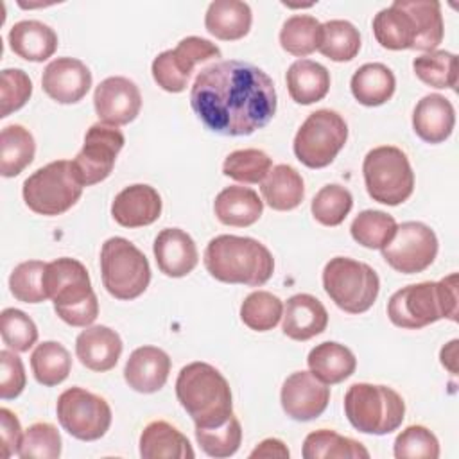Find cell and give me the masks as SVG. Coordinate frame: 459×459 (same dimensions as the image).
<instances>
[{"instance_id":"cell-1","label":"cell","mask_w":459,"mask_h":459,"mask_svg":"<svg viewBox=\"0 0 459 459\" xmlns=\"http://www.w3.org/2000/svg\"><path fill=\"white\" fill-rule=\"evenodd\" d=\"M273 79L256 65L238 59L215 61L194 79L190 106L197 118L222 136H249L276 113Z\"/></svg>"},{"instance_id":"cell-2","label":"cell","mask_w":459,"mask_h":459,"mask_svg":"<svg viewBox=\"0 0 459 459\" xmlns=\"http://www.w3.org/2000/svg\"><path fill=\"white\" fill-rule=\"evenodd\" d=\"M204 267L222 283L260 287L273 276L274 258L256 238L217 235L204 249Z\"/></svg>"},{"instance_id":"cell-3","label":"cell","mask_w":459,"mask_h":459,"mask_svg":"<svg viewBox=\"0 0 459 459\" xmlns=\"http://www.w3.org/2000/svg\"><path fill=\"white\" fill-rule=\"evenodd\" d=\"M176 396L195 429L217 427L233 416L230 384L208 362H190L181 368L176 378Z\"/></svg>"},{"instance_id":"cell-4","label":"cell","mask_w":459,"mask_h":459,"mask_svg":"<svg viewBox=\"0 0 459 459\" xmlns=\"http://www.w3.org/2000/svg\"><path fill=\"white\" fill-rule=\"evenodd\" d=\"M457 273L439 281H421L396 290L387 301V316L398 328L420 330L443 317L457 321Z\"/></svg>"},{"instance_id":"cell-5","label":"cell","mask_w":459,"mask_h":459,"mask_svg":"<svg viewBox=\"0 0 459 459\" xmlns=\"http://www.w3.org/2000/svg\"><path fill=\"white\" fill-rule=\"evenodd\" d=\"M47 299L70 326H90L99 316V299L91 289L88 269L75 258L61 256L47 264L43 273Z\"/></svg>"},{"instance_id":"cell-6","label":"cell","mask_w":459,"mask_h":459,"mask_svg":"<svg viewBox=\"0 0 459 459\" xmlns=\"http://www.w3.org/2000/svg\"><path fill=\"white\" fill-rule=\"evenodd\" d=\"M344 414L355 430L384 436L402 425L405 402L387 385L359 382L344 394Z\"/></svg>"},{"instance_id":"cell-7","label":"cell","mask_w":459,"mask_h":459,"mask_svg":"<svg viewBox=\"0 0 459 459\" xmlns=\"http://www.w3.org/2000/svg\"><path fill=\"white\" fill-rule=\"evenodd\" d=\"M72 161L57 160L32 172L22 186V195L29 210L38 215H61L68 212L82 194Z\"/></svg>"},{"instance_id":"cell-8","label":"cell","mask_w":459,"mask_h":459,"mask_svg":"<svg viewBox=\"0 0 459 459\" xmlns=\"http://www.w3.org/2000/svg\"><path fill=\"white\" fill-rule=\"evenodd\" d=\"M100 273L106 290L124 301L142 296L151 281L145 255L124 237H111L102 244Z\"/></svg>"},{"instance_id":"cell-9","label":"cell","mask_w":459,"mask_h":459,"mask_svg":"<svg viewBox=\"0 0 459 459\" xmlns=\"http://www.w3.org/2000/svg\"><path fill=\"white\" fill-rule=\"evenodd\" d=\"M323 287L330 299L348 314L369 310L378 296V274L364 262L335 256L323 269Z\"/></svg>"},{"instance_id":"cell-10","label":"cell","mask_w":459,"mask_h":459,"mask_svg":"<svg viewBox=\"0 0 459 459\" xmlns=\"http://www.w3.org/2000/svg\"><path fill=\"white\" fill-rule=\"evenodd\" d=\"M362 174L369 197L387 206L407 201L414 190V172L409 158L394 145L371 149L364 158Z\"/></svg>"},{"instance_id":"cell-11","label":"cell","mask_w":459,"mask_h":459,"mask_svg":"<svg viewBox=\"0 0 459 459\" xmlns=\"http://www.w3.org/2000/svg\"><path fill=\"white\" fill-rule=\"evenodd\" d=\"M348 140L346 120L333 109L310 113L294 136V154L308 169L328 167Z\"/></svg>"},{"instance_id":"cell-12","label":"cell","mask_w":459,"mask_h":459,"mask_svg":"<svg viewBox=\"0 0 459 459\" xmlns=\"http://www.w3.org/2000/svg\"><path fill=\"white\" fill-rule=\"evenodd\" d=\"M61 427L81 441H97L111 427L109 403L84 387H68L56 403Z\"/></svg>"},{"instance_id":"cell-13","label":"cell","mask_w":459,"mask_h":459,"mask_svg":"<svg viewBox=\"0 0 459 459\" xmlns=\"http://www.w3.org/2000/svg\"><path fill=\"white\" fill-rule=\"evenodd\" d=\"M217 57H221V48L215 43L199 36H186L176 48L165 50L154 57L151 65L152 79L161 90L181 93L188 84L194 66Z\"/></svg>"},{"instance_id":"cell-14","label":"cell","mask_w":459,"mask_h":459,"mask_svg":"<svg viewBox=\"0 0 459 459\" xmlns=\"http://www.w3.org/2000/svg\"><path fill=\"white\" fill-rule=\"evenodd\" d=\"M437 255V237L434 230L418 221L396 226L393 238L382 247L384 260L398 273L416 274L430 267Z\"/></svg>"},{"instance_id":"cell-15","label":"cell","mask_w":459,"mask_h":459,"mask_svg":"<svg viewBox=\"0 0 459 459\" xmlns=\"http://www.w3.org/2000/svg\"><path fill=\"white\" fill-rule=\"evenodd\" d=\"M124 143L126 138L117 126L97 122L86 131L82 149L72 160L74 170L82 186L100 183L111 174Z\"/></svg>"},{"instance_id":"cell-16","label":"cell","mask_w":459,"mask_h":459,"mask_svg":"<svg viewBox=\"0 0 459 459\" xmlns=\"http://www.w3.org/2000/svg\"><path fill=\"white\" fill-rule=\"evenodd\" d=\"M93 106L100 122L117 127L126 126L138 117L142 109V93L136 82L127 77H106L95 88Z\"/></svg>"},{"instance_id":"cell-17","label":"cell","mask_w":459,"mask_h":459,"mask_svg":"<svg viewBox=\"0 0 459 459\" xmlns=\"http://www.w3.org/2000/svg\"><path fill=\"white\" fill-rule=\"evenodd\" d=\"M280 402L289 418L310 421L325 412L330 402V387L310 371H294L281 385Z\"/></svg>"},{"instance_id":"cell-18","label":"cell","mask_w":459,"mask_h":459,"mask_svg":"<svg viewBox=\"0 0 459 459\" xmlns=\"http://www.w3.org/2000/svg\"><path fill=\"white\" fill-rule=\"evenodd\" d=\"M41 88L59 104H75L90 91L91 72L81 59L56 57L43 70Z\"/></svg>"},{"instance_id":"cell-19","label":"cell","mask_w":459,"mask_h":459,"mask_svg":"<svg viewBox=\"0 0 459 459\" xmlns=\"http://www.w3.org/2000/svg\"><path fill=\"white\" fill-rule=\"evenodd\" d=\"M373 34L387 50H418L420 29L407 0H394L373 18Z\"/></svg>"},{"instance_id":"cell-20","label":"cell","mask_w":459,"mask_h":459,"mask_svg":"<svg viewBox=\"0 0 459 459\" xmlns=\"http://www.w3.org/2000/svg\"><path fill=\"white\" fill-rule=\"evenodd\" d=\"M158 269L169 278H183L192 273L199 262L194 238L179 228L161 230L152 244Z\"/></svg>"},{"instance_id":"cell-21","label":"cell","mask_w":459,"mask_h":459,"mask_svg":"<svg viewBox=\"0 0 459 459\" xmlns=\"http://www.w3.org/2000/svg\"><path fill=\"white\" fill-rule=\"evenodd\" d=\"M161 197L151 185L136 183L120 190L111 203V215L124 228H142L158 221Z\"/></svg>"},{"instance_id":"cell-22","label":"cell","mask_w":459,"mask_h":459,"mask_svg":"<svg viewBox=\"0 0 459 459\" xmlns=\"http://www.w3.org/2000/svg\"><path fill=\"white\" fill-rule=\"evenodd\" d=\"M170 366V357L161 348L140 346L126 362L124 380L131 389L151 394L167 384Z\"/></svg>"},{"instance_id":"cell-23","label":"cell","mask_w":459,"mask_h":459,"mask_svg":"<svg viewBox=\"0 0 459 459\" xmlns=\"http://www.w3.org/2000/svg\"><path fill=\"white\" fill-rule=\"evenodd\" d=\"M75 355L91 371H109L122 355V339L109 326H86L75 339Z\"/></svg>"},{"instance_id":"cell-24","label":"cell","mask_w":459,"mask_h":459,"mask_svg":"<svg viewBox=\"0 0 459 459\" xmlns=\"http://www.w3.org/2000/svg\"><path fill=\"white\" fill-rule=\"evenodd\" d=\"M283 333L292 341H308L328 326L325 305L312 294H294L283 307Z\"/></svg>"},{"instance_id":"cell-25","label":"cell","mask_w":459,"mask_h":459,"mask_svg":"<svg viewBox=\"0 0 459 459\" xmlns=\"http://www.w3.org/2000/svg\"><path fill=\"white\" fill-rule=\"evenodd\" d=\"M455 126V109L452 102L439 95L430 93L418 100L412 111V129L427 143L445 142Z\"/></svg>"},{"instance_id":"cell-26","label":"cell","mask_w":459,"mask_h":459,"mask_svg":"<svg viewBox=\"0 0 459 459\" xmlns=\"http://www.w3.org/2000/svg\"><path fill=\"white\" fill-rule=\"evenodd\" d=\"M9 47L11 50L32 63H41L54 56L57 48V34L56 30L38 20H22L16 22L9 30Z\"/></svg>"},{"instance_id":"cell-27","label":"cell","mask_w":459,"mask_h":459,"mask_svg":"<svg viewBox=\"0 0 459 459\" xmlns=\"http://www.w3.org/2000/svg\"><path fill=\"white\" fill-rule=\"evenodd\" d=\"M140 455L143 459H194V448L186 436L163 420H154L140 434Z\"/></svg>"},{"instance_id":"cell-28","label":"cell","mask_w":459,"mask_h":459,"mask_svg":"<svg viewBox=\"0 0 459 459\" xmlns=\"http://www.w3.org/2000/svg\"><path fill=\"white\" fill-rule=\"evenodd\" d=\"M213 212L222 224L246 228L260 219L264 212V201L253 188L231 185L217 194L213 201Z\"/></svg>"},{"instance_id":"cell-29","label":"cell","mask_w":459,"mask_h":459,"mask_svg":"<svg viewBox=\"0 0 459 459\" xmlns=\"http://www.w3.org/2000/svg\"><path fill=\"white\" fill-rule=\"evenodd\" d=\"M253 22L251 7L240 0H215L204 14L206 30L222 41L242 39Z\"/></svg>"},{"instance_id":"cell-30","label":"cell","mask_w":459,"mask_h":459,"mask_svg":"<svg viewBox=\"0 0 459 459\" xmlns=\"http://www.w3.org/2000/svg\"><path fill=\"white\" fill-rule=\"evenodd\" d=\"M264 201L276 212H289L301 204L305 183L301 174L285 163L274 165L260 183Z\"/></svg>"},{"instance_id":"cell-31","label":"cell","mask_w":459,"mask_h":459,"mask_svg":"<svg viewBox=\"0 0 459 459\" xmlns=\"http://www.w3.org/2000/svg\"><path fill=\"white\" fill-rule=\"evenodd\" d=\"M289 95L298 104H314L323 100L330 90V72L312 59L294 61L285 75Z\"/></svg>"},{"instance_id":"cell-32","label":"cell","mask_w":459,"mask_h":459,"mask_svg":"<svg viewBox=\"0 0 459 459\" xmlns=\"http://www.w3.org/2000/svg\"><path fill=\"white\" fill-rule=\"evenodd\" d=\"M310 373L325 384H339L355 373L357 359L344 344L326 341L314 346L307 357Z\"/></svg>"},{"instance_id":"cell-33","label":"cell","mask_w":459,"mask_h":459,"mask_svg":"<svg viewBox=\"0 0 459 459\" xmlns=\"http://www.w3.org/2000/svg\"><path fill=\"white\" fill-rule=\"evenodd\" d=\"M350 88L359 104L375 108L382 106L393 97L396 79L391 68L384 63H366L351 75Z\"/></svg>"},{"instance_id":"cell-34","label":"cell","mask_w":459,"mask_h":459,"mask_svg":"<svg viewBox=\"0 0 459 459\" xmlns=\"http://www.w3.org/2000/svg\"><path fill=\"white\" fill-rule=\"evenodd\" d=\"M36 154V142L29 129L20 124L5 126L0 133V174L4 178L18 176L29 167Z\"/></svg>"},{"instance_id":"cell-35","label":"cell","mask_w":459,"mask_h":459,"mask_svg":"<svg viewBox=\"0 0 459 459\" xmlns=\"http://www.w3.org/2000/svg\"><path fill=\"white\" fill-rule=\"evenodd\" d=\"M305 459H368V448L335 430L319 429L310 432L303 441L301 450Z\"/></svg>"},{"instance_id":"cell-36","label":"cell","mask_w":459,"mask_h":459,"mask_svg":"<svg viewBox=\"0 0 459 459\" xmlns=\"http://www.w3.org/2000/svg\"><path fill=\"white\" fill-rule=\"evenodd\" d=\"M30 368L34 378L47 387L65 382L72 369V357L68 350L57 341H43L30 355Z\"/></svg>"},{"instance_id":"cell-37","label":"cell","mask_w":459,"mask_h":459,"mask_svg":"<svg viewBox=\"0 0 459 459\" xmlns=\"http://www.w3.org/2000/svg\"><path fill=\"white\" fill-rule=\"evenodd\" d=\"M317 50L337 63L351 61L360 50L359 29L348 20H330L321 23V41Z\"/></svg>"},{"instance_id":"cell-38","label":"cell","mask_w":459,"mask_h":459,"mask_svg":"<svg viewBox=\"0 0 459 459\" xmlns=\"http://www.w3.org/2000/svg\"><path fill=\"white\" fill-rule=\"evenodd\" d=\"M321 41V23L310 14L287 18L280 30V45L287 54L305 57L317 50Z\"/></svg>"},{"instance_id":"cell-39","label":"cell","mask_w":459,"mask_h":459,"mask_svg":"<svg viewBox=\"0 0 459 459\" xmlns=\"http://www.w3.org/2000/svg\"><path fill=\"white\" fill-rule=\"evenodd\" d=\"M412 70L416 77L437 90L457 86V56L448 50H432L414 57Z\"/></svg>"},{"instance_id":"cell-40","label":"cell","mask_w":459,"mask_h":459,"mask_svg":"<svg viewBox=\"0 0 459 459\" xmlns=\"http://www.w3.org/2000/svg\"><path fill=\"white\" fill-rule=\"evenodd\" d=\"M396 226L393 215L382 210H364L353 219L350 233L360 246L368 249H382L393 238Z\"/></svg>"},{"instance_id":"cell-41","label":"cell","mask_w":459,"mask_h":459,"mask_svg":"<svg viewBox=\"0 0 459 459\" xmlns=\"http://www.w3.org/2000/svg\"><path fill=\"white\" fill-rule=\"evenodd\" d=\"M283 316V303L269 290L251 292L240 305L242 323L255 332L273 330Z\"/></svg>"},{"instance_id":"cell-42","label":"cell","mask_w":459,"mask_h":459,"mask_svg":"<svg viewBox=\"0 0 459 459\" xmlns=\"http://www.w3.org/2000/svg\"><path fill=\"white\" fill-rule=\"evenodd\" d=\"M273 169L271 158L260 149H238L226 156L222 174L240 183H262Z\"/></svg>"},{"instance_id":"cell-43","label":"cell","mask_w":459,"mask_h":459,"mask_svg":"<svg viewBox=\"0 0 459 459\" xmlns=\"http://www.w3.org/2000/svg\"><path fill=\"white\" fill-rule=\"evenodd\" d=\"M353 206V197L346 186L337 183L325 185L312 199L314 219L323 226H339Z\"/></svg>"},{"instance_id":"cell-44","label":"cell","mask_w":459,"mask_h":459,"mask_svg":"<svg viewBox=\"0 0 459 459\" xmlns=\"http://www.w3.org/2000/svg\"><path fill=\"white\" fill-rule=\"evenodd\" d=\"M195 439L203 452L210 457H230L242 443V427L233 414L228 421L210 429H195Z\"/></svg>"},{"instance_id":"cell-45","label":"cell","mask_w":459,"mask_h":459,"mask_svg":"<svg viewBox=\"0 0 459 459\" xmlns=\"http://www.w3.org/2000/svg\"><path fill=\"white\" fill-rule=\"evenodd\" d=\"M47 264L41 260H27L18 264L9 276L11 294L23 303H43L47 299L43 289V273Z\"/></svg>"},{"instance_id":"cell-46","label":"cell","mask_w":459,"mask_h":459,"mask_svg":"<svg viewBox=\"0 0 459 459\" xmlns=\"http://www.w3.org/2000/svg\"><path fill=\"white\" fill-rule=\"evenodd\" d=\"M18 457L29 459H57L61 455V436L52 423H32L22 436Z\"/></svg>"},{"instance_id":"cell-47","label":"cell","mask_w":459,"mask_h":459,"mask_svg":"<svg viewBox=\"0 0 459 459\" xmlns=\"http://www.w3.org/2000/svg\"><path fill=\"white\" fill-rule=\"evenodd\" d=\"M0 333L4 344L16 351H29L38 341V328L34 321L18 308H4L0 314Z\"/></svg>"},{"instance_id":"cell-48","label":"cell","mask_w":459,"mask_h":459,"mask_svg":"<svg viewBox=\"0 0 459 459\" xmlns=\"http://www.w3.org/2000/svg\"><path fill=\"white\" fill-rule=\"evenodd\" d=\"M396 459H437L439 441L423 425H409L394 439Z\"/></svg>"},{"instance_id":"cell-49","label":"cell","mask_w":459,"mask_h":459,"mask_svg":"<svg viewBox=\"0 0 459 459\" xmlns=\"http://www.w3.org/2000/svg\"><path fill=\"white\" fill-rule=\"evenodd\" d=\"M32 95V81L20 68H5L0 75V117L5 118L13 111L25 106Z\"/></svg>"},{"instance_id":"cell-50","label":"cell","mask_w":459,"mask_h":459,"mask_svg":"<svg viewBox=\"0 0 459 459\" xmlns=\"http://www.w3.org/2000/svg\"><path fill=\"white\" fill-rule=\"evenodd\" d=\"M27 377L22 359L13 350L0 351V398L13 400L25 389Z\"/></svg>"},{"instance_id":"cell-51","label":"cell","mask_w":459,"mask_h":459,"mask_svg":"<svg viewBox=\"0 0 459 459\" xmlns=\"http://www.w3.org/2000/svg\"><path fill=\"white\" fill-rule=\"evenodd\" d=\"M0 432H2V445H4V457H11L18 454L22 443V425L14 412L2 407L0 409Z\"/></svg>"},{"instance_id":"cell-52","label":"cell","mask_w":459,"mask_h":459,"mask_svg":"<svg viewBox=\"0 0 459 459\" xmlns=\"http://www.w3.org/2000/svg\"><path fill=\"white\" fill-rule=\"evenodd\" d=\"M290 455L287 445L281 439L276 437H267L262 443H258V446L249 454L251 459L255 457H281L287 459Z\"/></svg>"},{"instance_id":"cell-53","label":"cell","mask_w":459,"mask_h":459,"mask_svg":"<svg viewBox=\"0 0 459 459\" xmlns=\"http://www.w3.org/2000/svg\"><path fill=\"white\" fill-rule=\"evenodd\" d=\"M439 357H441V364L450 371V373H457V339H454V341H450L448 344H445L443 348H441V353H439Z\"/></svg>"}]
</instances>
